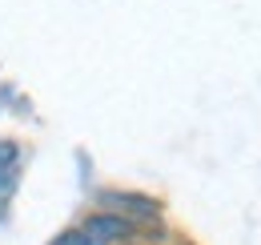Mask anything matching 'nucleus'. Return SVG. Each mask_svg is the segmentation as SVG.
<instances>
[{
    "label": "nucleus",
    "mask_w": 261,
    "mask_h": 245,
    "mask_svg": "<svg viewBox=\"0 0 261 245\" xmlns=\"http://www.w3.org/2000/svg\"><path fill=\"white\" fill-rule=\"evenodd\" d=\"M97 201H100L105 213H117V217H125V221H133V225H145V221H157V217H161V205H157L153 197H145V193L105 189Z\"/></svg>",
    "instance_id": "obj_1"
},
{
    "label": "nucleus",
    "mask_w": 261,
    "mask_h": 245,
    "mask_svg": "<svg viewBox=\"0 0 261 245\" xmlns=\"http://www.w3.org/2000/svg\"><path fill=\"white\" fill-rule=\"evenodd\" d=\"M76 229H81L85 245H121V241H133V233H137L133 221H125V217H117V213H105V209L89 213Z\"/></svg>",
    "instance_id": "obj_2"
},
{
    "label": "nucleus",
    "mask_w": 261,
    "mask_h": 245,
    "mask_svg": "<svg viewBox=\"0 0 261 245\" xmlns=\"http://www.w3.org/2000/svg\"><path fill=\"white\" fill-rule=\"evenodd\" d=\"M20 177V145L12 137H0V193H8Z\"/></svg>",
    "instance_id": "obj_3"
},
{
    "label": "nucleus",
    "mask_w": 261,
    "mask_h": 245,
    "mask_svg": "<svg viewBox=\"0 0 261 245\" xmlns=\"http://www.w3.org/2000/svg\"><path fill=\"white\" fill-rule=\"evenodd\" d=\"M48 245H85V237H81V229H65L61 237H53Z\"/></svg>",
    "instance_id": "obj_4"
},
{
    "label": "nucleus",
    "mask_w": 261,
    "mask_h": 245,
    "mask_svg": "<svg viewBox=\"0 0 261 245\" xmlns=\"http://www.w3.org/2000/svg\"><path fill=\"white\" fill-rule=\"evenodd\" d=\"M0 217H4V193H0Z\"/></svg>",
    "instance_id": "obj_5"
},
{
    "label": "nucleus",
    "mask_w": 261,
    "mask_h": 245,
    "mask_svg": "<svg viewBox=\"0 0 261 245\" xmlns=\"http://www.w3.org/2000/svg\"><path fill=\"white\" fill-rule=\"evenodd\" d=\"M121 245H137V241H121Z\"/></svg>",
    "instance_id": "obj_6"
}]
</instances>
